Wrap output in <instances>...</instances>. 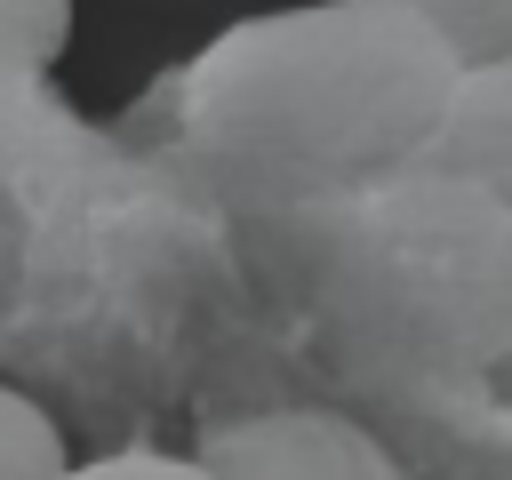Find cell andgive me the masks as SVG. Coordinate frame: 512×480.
Here are the masks:
<instances>
[{"mask_svg": "<svg viewBox=\"0 0 512 480\" xmlns=\"http://www.w3.org/2000/svg\"><path fill=\"white\" fill-rule=\"evenodd\" d=\"M456 72L464 64L440 48V32L400 0L264 8L192 56L176 120L240 176L376 184L424 160Z\"/></svg>", "mask_w": 512, "mask_h": 480, "instance_id": "1", "label": "cell"}, {"mask_svg": "<svg viewBox=\"0 0 512 480\" xmlns=\"http://www.w3.org/2000/svg\"><path fill=\"white\" fill-rule=\"evenodd\" d=\"M192 464L208 480H408L400 456L336 416V408H264V416H232L216 432H200Z\"/></svg>", "mask_w": 512, "mask_h": 480, "instance_id": "3", "label": "cell"}, {"mask_svg": "<svg viewBox=\"0 0 512 480\" xmlns=\"http://www.w3.org/2000/svg\"><path fill=\"white\" fill-rule=\"evenodd\" d=\"M400 8L424 16L456 64H496V56H512V0H400Z\"/></svg>", "mask_w": 512, "mask_h": 480, "instance_id": "6", "label": "cell"}, {"mask_svg": "<svg viewBox=\"0 0 512 480\" xmlns=\"http://www.w3.org/2000/svg\"><path fill=\"white\" fill-rule=\"evenodd\" d=\"M56 480H208L192 456H168V448H120V456H88V464H64Z\"/></svg>", "mask_w": 512, "mask_h": 480, "instance_id": "7", "label": "cell"}, {"mask_svg": "<svg viewBox=\"0 0 512 480\" xmlns=\"http://www.w3.org/2000/svg\"><path fill=\"white\" fill-rule=\"evenodd\" d=\"M352 288L368 320H384L392 336L472 368H512V208L504 200L432 168L376 176V200L352 216Z\"/></svg>", "mask_w": 512, "mask_h": 480, "instance_id": "2", "label": "cell"}, {"mask_svg": "<svg viewBox=\"0 0 512 480\" xmlns=\"http://www.w3.org/2000/svg\"><path fill=\"white\" fill-rule=\"evenodd\" d=\"M416 168L456 176V184H472V192H488V200L512 208V56L456 72L448 112H440V128H432V144H424Z\"/></svg>", "mask_w": 512, "mask_h": 480, "instance_id": "4", "label": "cell"}, {"mask_svg": "<svg viewBox=\"0 0 512 480\" xmlns=\"http://www.w3.org/2000/svg\"><path fill=\"white\" fill-rule=\"evenodd\" d=\"M64 464H72V456H64L56 416H48L32 392L0 384V480H56Z\"/></svg>", "mask_w": 512, "mask_h": 480, "instance_id": "5", "label": "cell"}]
</instances>
